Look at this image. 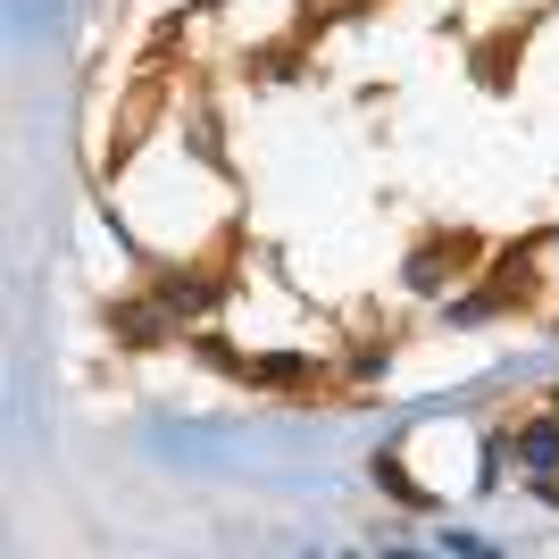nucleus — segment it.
<instances>
[{"label":"nucleus","instance_id":"nucleus-4","mask_svg":"<svg viewBox=\"0 0 559 559\" xmlns=\"http://www.w3.org/2000/svg\"><path fill=\"white\" fill-rule=\"evenodd\" d=\"M259 376H267V384H293V376H309V359H259Z\"/></svg>","mask_w":559,"mask_h":559},{"label":"nucleus","instance_id":"nucleus-1","mask_svg":"<svg viewBox=\"0 0 559 559\" xmlns=\"http://www.w3.org/2000/svg\"><path fill=\"white\" fill-rule=\"evenodd\" d=\"M518 460L535 467V476H551V467H559V426H551V418H535L526 435H518Z\"/></svg>","mask_w":559,"mask_h":559},{"label":"nucleus","instance_id":"nucleus-3","mask_svg":"<svg viewBox=\"0 0 559 559\" xmlns=\"http://www.w3.org/2000/svg\"><path fill=\"white\" fill-rule=\"evenodd\" d=\"M443 284V259H409V293H435Z\"/></svg>","mask_w":559,"mask_h":559},{"label":"nucleus","instance_id":"nucleus-2","mask_svg":"<svg viewBox=\"0 0 559 559\" xmlns=\"http://www.w3.org/2000/svg\"><path fill=\"white\" fill-rule=\"evenodd\" d=\"M159 309H210V284H185V276L159 284Z\"/></svg>","mask_w":559,"mask_h":559}]
</instances>
